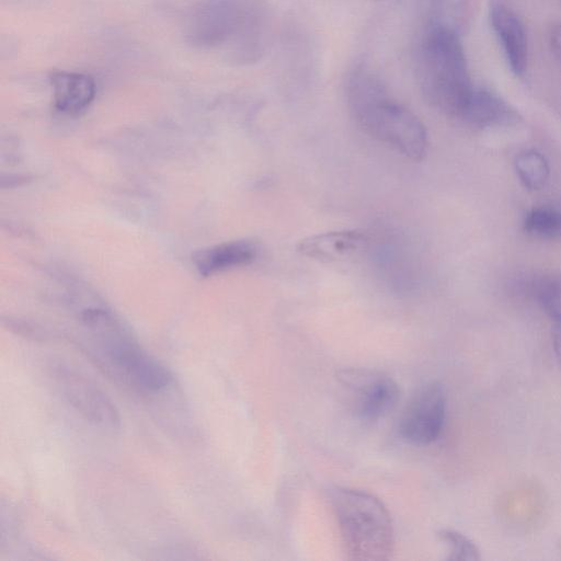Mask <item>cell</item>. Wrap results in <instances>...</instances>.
<instances>
[{"mask_svg":"<svg viewBox=\"0 0 561 561\" xmlns=\"http://www.w3.org/2000/svg\"><path fill=\"white\" fill-rule=\"evenodd\" d=\"M245 8L236 0H220L203 10L197 16L196 32L193 36L207 45L225 41L244 27Z\"/></svg>","mask_w":561,"mask_h":561,"instance_id":"7","label":"cell"},{"mask_svg":"<svg viewBox=\"0 0 561 561\" xmlns=\"http://www.w3.org/2000/svg\"><path fill=\"white\" fill-rule=\"evenodd\" d=\"M550 46L556 58L561 60V24L552 28L550 34Z\"/></svg>","mask_w":561,"mask_h":561,"instance_id":"17","label":"cell"},{"mask_svg":"<svg viewBox=\"0 0 561 561\" xmlns=\"http://www.w3.org/2000/svg\"><path fill=\"white\" fill-rule=\"evenodd\" d=\"M446 415V392L438 381L421 386L402 411L399 431L414 445H428L442 433Z\"/></svg>","mask_w":561,"mask_h":561,"instance_id":"6","label":"cell"},{"mask_svg":"<svg viewBox=\"0 0 561 561\" xmlns=\"http://www.w3.org/2000/svg\"><path fill=\"white\" fill-rule=\"evenodd\" d=\"M348 111L370 137L403 157L420 161L427 150V133L420 118L392 100L380 79L366 68H357L346 87Z\"/></svg>","mask_w":561,"mask_h":561,"instance_id":"1","label":"cell"},{"mask_svg":"<svg viewBox=\"0 0 561 561\" xmlns=\"http://www.w3.org/2000/svg\"><path fill=\"white\" fill-rule=\"evenodd\" d=\"M437 536L448 549V560L476 561L481 559L478 547L463 534L444 528L438 530Z\"/></svg>","mask_w":561,"mask_h":561,"instance_id":"16","label":"cell"},{"mask_svg":"<svg viewBox=\"0 0 561 561\" xmlns=\"http://www.w3.org/2000/svg\"><path fill=\"white\" fill-rule=\"evenodd\" d=\"M256 252V247L250 241H231L197 252L194 263L202 275L209 276L251 263Z\"/></svg>","mask_w":561,"mask_h":561,"instance_id":"11","label":"cell"},{"mask_svg":"<svg viewBox=\"0 0 561 561\" xmlns=\"http://www.w3.org/2000/svg\"><path fill=\"white\" fill-rule=\"evenodd\" d=\"M491 22L501 42L512 71L520 76L527 65V36L519 18L508 8L496 5L492 9Z\"/></svg>","mask_w":561,"mask_h":561,"instance_id":"9","label":"cell"},{"mask_svg":"<svg viewBox=\"0 0 561 561\" xmlns=\"http://www.w3.org/2000/svg\"><path fill=\"white\" fill-rule=\"evenodd\" d=\"M54 105L65 114H77L94 99L95 82L89 75L73 71H53L49 76Z\"/></svg>","mask_w":561,"mask_h":561,"instance_id":"10","label":"cell"},{"mask_svg":"<svg viewBox=\"0 0 561 561\" xmlns=\"http://www.w3.org/2000/svg\"><path fill=\"white\" fill-rule=\"evenodd\" d=\"M330 502L347 559L383 561L391 558L393 524L382 501L364 490L334 486Z\"/></svg>","mask_w":561,"mask_h":561,"instance_id":"3","label":"cell"},{"mask_svg":"<svg viewBox=\"0 0 561 561\" xmlns=\"http://www.w3.org/2000/svg\"><path fill=\"white\" fill-rule=\"evenodd\" d=\"M51 373L62 398L85 421L106 430L119 427L118 410L110 397L95 383L60 364L53 366Z\"/></svg>","mask_w":561,"mask_h":561,"instance_id":"5","label":"cell"},{"mask_svg":"<svg viewBox=\"0 0 561 561\" xmlns=\"http://www.w3.org/2000/svg\"><path fill=\"white\" fill-rule=\"evenodd\" d=\"M337 380L352 411L360 419L376 421L388 414L399 398L397 382L387 374L369 368H345Z\"/></svg>","mask_w":561,"mask_h":561,"instance_id":"4","label":"cell"},{"mask_svg":"<svg viewBox=\"0 0 561 561\" xmlns=\"http://www.w3.org/2000/svg\"><path fill=\"white\" fill-rule=\"evenodd\" d=\"M381 1H385V0H381Z\"/></svg>","mask_w":561,"mask_h":561,"instance_id":"18","label":"cell"},{"mask_svg":"<svg viewBox=\"0 0 561 561\" xmlns=\"http://www.w3.org/2000/svg\"><path fill=\"white\" fill-rule=\"evenodd\" d=\"M535 297L552 322V344L561 366V275H546L534 285Z\"/></svg>","mask_w":561,"mask_h":561,"instance_id":"13","label":"cell"},{"mask_svg":"<svg viewBox=\"0 0 561 561\" xmlns=\"http://www.w3.org/2000/svg\"><path fill=\"white\" fill-rule=\"evenodd\" d=\"M459 118L482 128L507 124L515 119V113L497 95L474 89Z\"/></svg>","mask_w":561,"mask_h":561,"instance_id":"12","label":"cell"},{"mask_svg":"<svg viewBox=\"0 0 561 561\" xmlns=\"http://www.w3.org/2000/svg\"><path fill=\"white\" fill-rule=\"evenodd\" d=\"M368 241L367 233L362 230L329 231L302 239L297 251L311 259L336 261L364 249Z\"/></svg>","mask_w":561,"mask_h":561,"instance_id":"8","label":"cell"},{"mask_svg":"<svg viewBox=\"0 0 561 561\" xmlns=\"http://www.w3.org/2000/svg\"><path fill=\"white\" fill-rule=\"evenodd\" d=\"M420 89L428 104L459 118L473 87L466 55L457 33L435 25L424 35L417 55Z\"/></svg>","mask_w":561,"mask_h":561,"instance_id":"2","label":"cell"},{"mask_svg":"<svg viewBox=\"0 0 561 561\" xmlns=\"http://www.w3.org/2000/svg\"><path fill=\"white\" fill-rule=\"evenodd\" d=\"M524 229L540 239H561V211L551 207L534 208L525 218Z\"/></svg>","mask_w":561,"mask_h":561,"instance_id":"15","label":"cell"},{"mask_svg":"<svg viewBox=\"0 0 561 561\" xmlns=\"http://www.w3.org/2000/svg\"><path fill=\"white\" fill-rule=\"evenodd\" d=\"M516 173L523 185L529 190L542 188L549 178L548 161L536 150H526L515 158Z\"/></svg>","mask_w":561,"mask_h":561,"instance_id":"14","label":"cell"}]
</instances>
